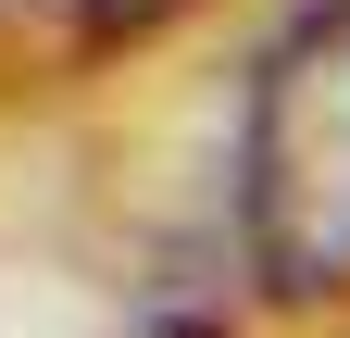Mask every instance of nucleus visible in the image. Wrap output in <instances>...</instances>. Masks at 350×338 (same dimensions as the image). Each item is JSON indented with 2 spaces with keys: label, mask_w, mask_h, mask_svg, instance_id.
Wrapping results in <instances>:
<instances>
[{
  "label": "nucleus",
  "mask_w": 350,
  "mask_h": 338,
  "mask_svg": "<svg viewBox=\"0 0 350 338\" xmlns=\"http://www.w3.org/2000/svg\"><path fill=\"white\" fill-rule=\"evenodd\" d=\"M238 238L275 301L350 288V0L300 13L250 75L238 138Z\"/></svg>",
  "instance_id": "obj_1"
},
{
  "label": "nucleus",
  "mask_w": 350,
  "mask_h": 338,
  "mask_svg": "<svg viewBox=\"0 0 350 338\" xmlns=\"http://www.w3.org/2000/svg\"><path fill=\"white\" fill-rule=\"evenodd\" d=\"M63 13H75L88 51H125V38H163L175 13H200V0H63Z\"/></svg>",
  "instance_id": "obj_2"
},
{
  "label": "nucleus",
  "mask_w": 350,
  "mask_h": 338,
  "mask_svg": "<svg viewBox=\"0 0 350 338\" xmlns=\"http://www.w3.org/2000/svg\"><path fill=\"white\" fill-rule=\"evenodd\" d=\"M150 338H226V326H150Z\"/></svg>",
  "instance_id": "obj_3"
}]
</instances>
